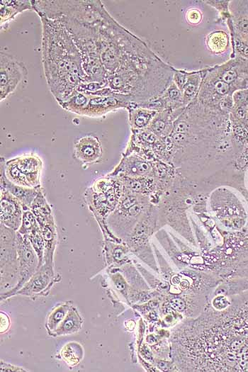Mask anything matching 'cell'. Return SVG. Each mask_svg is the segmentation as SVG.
Returning a JSON list of instances; mask_svg holds the SVG:
<instances>
[{
	"mask_svg": "<svg viewBox=\"0 0 248 372\" xmlns=\"http://www.w3.org/2000/svg\"><path fill=\"white\" fill-rule=\"evenodd\" d=\"M230 297L226 310L207 305L173 329L171 355L179 371H248V291Z\"/></svg>",
	"mask_w": 248,
	"mask_h": 372,
	"instance_id": "cell-1",
	"label": "cell"
},
{
	"mask_svg": "<svg viewBox=\"0 0 248 372\" xmlns=\"http://www.w3.org/2000/svg\"><path fill=\"white\" fill-rule=\"evenodd\" d=\"M42 24V62L49 89L57 103L88 83L81 53L64 24L38 15Z\"/></svg>",
	"mask_w": 248,
	"mask_h": 372,
	"instance_id": "cell-2",
	"label": "cell"
},
{
	"mask_svg": "<svg viewBox=\"0 0 248 372\" xmlns=\"http://www.w3.org/2000/svg\"><path fill=\"white\" fill-rule=\"evenodd\" d=\"M152 203L150 197L131 192L123 187L116 208L106 219V225L111 234L126 242Z\"/></svg>",
	"mask_w": 248,
	"mask_h": 372,
	"instance_id": "cell-3",
	"label": "cell"
},
{
	"mask_svg": "<svg viewBox=\"0 0 248 372\" xmlns=\"http://www.w3.org/2000/svg\"><path fill=\"white\" fill-rule=\"evenodd\" d=\"M210 212L224 232L242 230L248 222L247 203L234 191L220 188L209 198Z\"/></svg>",
	"mask_w": 248,
	"mask_h": 372,
	"instance_id": "cell-4",
	"label": "cell"
},
{
	"mask_svg": "<svg viewBox=\"0 0 248 372\" xmlns=\"http://www.w3.org/2000/svg\"><path fill=\"white\" fill-rule=\"evenodd\" d=\"M123 191L120 181L113 176L100 177L87 188L84 198L102 230L106 229V219L116 208Z\"/></svg>",
	"mask_w": 248,
	"mask_h": 372,
	"instance_id": "cell-5",
	"label": "cell"
},
{
	"mask_svg": "<svg viewBox=\"0 0 248 372\" xmlns=\"http://www.w3.org/2000/svg\"><path fill=\"white\" fill-rule=\"evenodd\" d=\"M16 239V231L1 223V285L2 286L1 287V291L4 288L13 289V286L15 287L18 281L19 273Z\"/></svg>",
	"mask_w": 248,
	"mask_h": 372,
	"instance_id": "cell-6",
	"label": "cell"
},
{
	"mask_svg": "<svg viewBox=\"0 0 248 372\" xmlns=\"http://www.w3.org/2000/svg\"><path fill=\"white\" fill-rule=\"evenodd\" d=\"M16 247L19 278L16 286L11 291L1 293L3 298H8L22 288L39 269V259L28 237L16 232Z\"/></svg>",
	"mask_w": 248,
	"mask_h": 372,
	"instance_id": "cell-7",
	"label": "cell"
},
{
	"mask_svg": "<svg viewBox=\"0 0 248 372\" xmlns=\"http://www.w3.org/2000/svg\"><path fill=\"white\" fill-rule=\"evenodd\" d=\"M28 79L25 64L5 52L0 53V101L2 102L16 91Z\"/></svg>",
	"mask_w": 248,
	"mask_h": 372,
	"instance_id": "cell-8",
	"label": "cell"
},
{
	"mask_svg": "<svg viewBox=\"0 0 248 372\" xmlns=\"http://www.w3.org/2000/svg\"><path fill=\"white\" fill-rule=\"evenodd\" d=\"M157 160L150 159L135 152L123 153L119 164L108 175L114 177L154 178Z\"/></svg>",
	"mask_w": 248,
	"mask_h": 372,
	"instance_id": "cell-9",
	"label": "cell"
},
{
	"mask_svg": "<svg viewBox=\"0 0 248 372\" xmlns=\"http://www.w3.org/2000/svg\"><path fill=\"white\" fill-rule=\"evenodd\" d=\"M220 79L230 85L235 91L248 89V60L241 57L233 58L210 67Z\"/></svg>",
	"mask_w": 248,
	"mask_h": 372,
	"instance_id": "cell-10",
	"label": "cell"
},
{
	"mask_svg": "<svg viewBox=\"0 0 248 372\" xmlns=\"http://www.w3.org/2000/svg\"><path fill=\"white\" fill-rule=\"evenodd\" d=\"M236 91L233 87L218 78L208 67L198 94L195 98L204 106L219 108L220 102Z\"/></svg>",
	"mask_w": 248,
	"mask_h": 372,
	"instance_id": "cell-11",
	"label": "cell"
},
{
	"mask_svg": "<svg viewBox=\"0 0 248 372\" xmlns=\"http://www.w3.org/2000/svg\"><path fill=\"white\" fill-rule=\"evenodd\" d=\"M131 103L128 96L116 92L113 96H89L86 107L79 115L92 118L100 117L115 109H127Z\"/></svg>",
	"mask_w": 248,
	"mask_h": 372,
	"instance_id": "cell-12",
	"label": "cell"
},
{
	"mask_svg": "<svg viewBox=\"0 0 248 372\" xmlns=\"http://www.w3.org/2000/svg\"><path fill=\"white\" fill-rule=\"evenodd\" d=\"M23 213L21 202L6 190L0 188L1 223L17 232L22 222Z\"/></svg>",
	"mask_w": 248,
	"mask_h": 372,
	"instance_id": "cell-13",
	"label": "cell"
},
{
	"mask_svg": "<svg viewBox=\"0 0 248 372\" xmlns=\"http://www.w3.org/2000/svg\"><path fill=\"white\" fill-rule=\"evenodd\" d=\"M103 154L102 145L96 136L86 135L74 143V156L84 164H94L101 161Z\"/></svg>",
	"mask_w": 248,
	"mask_h": 372,
	"instance_id": "cell-14",
	"label": "cell"
},
{
	"mask_svg": "<svg viewBox=\"0 0 248 372\" xmlns=\"http://www.w3.org/2000/svg\"><path fill=\"white\" fill-rule=\"evenodd\" d=\"M13 159L30 188L41 186L40 177L43 164L37 154L33 152L23 154L13 157Z\"/></svg>",
	"mask_w": 248,
	"mask_h": 372,
	"instance_id": "cell-15",
	"label": "cell"
},
{
	"mask_svg": "<svg viewBox=\"0 0 248 372\" xmlns=\"http://www.w3.org/2000/svg\"><path fill=\"white\" fill-rule=\"evenodd\" d=\"M53 268L43 264L16 294L44 295L54 283Z\"/></svg>",
	"mask_w": 248,
	"mask_h": 372,
	"instance_id": "cell-16",
	"label": "cell"
},
{
	"mask_svg": "<svg viewBox=\"0 0 248 372\" xmlns=\"http://www.w3.org/2000/svg\"><path fill=\"white\" fill-rule=\"evenodd\" d=\"M230 12L233 27V38L248 44V1H230Z\"/></svg>",
	"mask_w": 248,
	"mask_h": 372,
	"instance_id": "cell-17",
	"label": "cell"
},
{
	"mask_svg": "<svg viewBox=\"0 0 248 372\" xmlns=\"http://www.w3.org/2000/svg\"><path fill=\"white\" fill-rule=\"evenodd\" d=\"M185 108H180L175 111L165 110L158 111L147 129L158 137L165 140L171 135L174 121L183 113Z\"/></svg>",
	"mask_w": 248,
	"mask_h": 372,
	"instance_id": "cell-18",
	"label": "cell"
},
{
	"mask_svg": "<svg viewBox=\"0 0 248 372\" xmlns=\"http://www.w3.org/2000/svg\"><path fill=\"white\" fill-rule=\"evenodd\" d=\"M0 188L6 190L21 202L23 210L30 209L37 195L43 189L42 186L27 188L14 184L7 179L1 169L0 170Z\"/></svg>",
	"mask_w": 248,
	"mask_h": 372,
	"instance_id": "cell-19",
	"label": "cell"
},
{
	"mask_svg": "<svg viewBox=\"0 0 248 372\" xmlns=\"http://www.w3.org/2000/svg\"><path fill=\"white\" fill-rule=\"evenodd\" d=\"M205 44L213 55L221 56L229 52L232 58V48L228 28L217 29L208 33L205 38Z\"/></svg>",
	"mask_w": 248,
	"mask_h": 372,
	"instance_id": "cell-20",
	"label": "cell"
},
{
	"mask_svg": "<svg viewBox=\"0 0 248 372\" xmlns=\"http://www.w3.org/2000/svg\"><path fill=\"white\" fill-rule=\"evenodd\" d=\"M131 130L147 128L158 111L131 103L127 108Z\"/></svg>",
	"mask_w": 248,
	"mask_h": 372,
	"instance_id": "cell-21",
	"label": "cell"
},
{
	"mask_svg": "<svg viewBox=\"0 0 248 372\" xmlns=\"http://www.w3.org/2000/svg\"><path fill=\"white\" fill-rule=\"evenodd\" d=\"M26 10H33L32 1H1V28L2 29L6 23L12 21L18 13Z\"/></svg>",
	"mask_w": 248,
	"mask_h": 372,
	"instance_id": "cell-22",
	"label": "cell"
},
{
	"mask_svg": "<svg viewBox=\"0 0 248 372\" xmlns=\"http://www.w3.org/2000/svg\"><path fill=\"white\" fill-rule=\"evenodd\" d=\"M207 68L188 71L186 83L181 90L182 103L184 107L196 98Z\"/></svg>",
	"mask_w": 248,
	"mask_h": 372,
	"instance_id": "cell-23",
	"label": "cell"
},
{
	"mask_svg": "<svg viewBox=\"0 0 248 372\" xmlns=\"http://www.w3.org/2000/svg\"><path fill=\"white\" fill-rule=\"evenodd\" d=\"M83 324V319L75 307L72 305L62 322L51 334L53 337H58L78 332Z\"/></svg>",
	"mask_w": 248,
	"mask_h": 372,
	"instance_id": "cell-24",
	"label": "cell"
},
{
	"mask_svg": "<svg viewBox=\"0 0 248 372\" xmlns=\"http://www.w3.org/2000/svg\"><path fill=\"white\" fill-rule=\"evenodd\" d=\"M247 291H248V276L234 277L220 281L213 291L211 295L222 294L233 296Z\"/></svg>",
	"mask_w": 248,
	"mask_h": 372,
	"instance_id": "cell-25",
	"label": "cell"
},
{
	"mask_svg": "<svg viewBox=\"0 0 248 372\" xmlns=\"http://www.w3.org/2000/svg\"><path fill=\"white\" fill-rule=\"evenodd\" d=\"M164 106L165 110L175 111L180 108H185L182 103L181 91L173 82L168 86L162 95H160Z\"/></svg>",
	"mask_w": 248,
	"mask_h": 372,
	"instance_id": "cell-26",
	"label": "cell"
},
{
	"mask_svg": "<svg viewBox=\"0 0 248 372\" xmlns=\"http://www.w3.org/2000/svg\"><path fill=\"white\" fill-rule=\"evenodd\" d=\"M72 305V302L69 300L57 305L51 310L47 316L45 324L49 334L51 335V334L57 329L67 315Z\"/></svg>",
	"mask_w": 248,
	"mask_h": 372,
	"instance_id": "cell-27",
	"label": "cell"
},
{
	"mask_svg": "<svg viewBox=\"0 0 248 372\" xmlns=\"http://www.w3.org/2000/svg\"><path fill=\"white\" fill-rule=\"evenodd\" d=\"M60 356L68 365L74 366L81 361L84 356V349L78 342H68L62 348Z\"/></svg>",
	"mask_w": 248,
	"mask_h": 372,
	"instance_id": "cell-28",
	"label": "cell"
},
{
	"mask_svg": "<svg viewBox=\"0 0 248 372\" xmlns=\"http://www.w3.org/2000/svg\"><path fill=\"white\" fill-rule=\"evenodd\" d=\"M38 225V222L33 211L30 209H25L23 210L21 227L17 232L21 235H28Z\"/></svg>",
	"mask_w": 248,
	"mask_h": 372,
	"instance_id": "cell-29",
	"label": "cell"
},
{
	"mask_svg": "<svg viewBox=\"0 0 248 372\" xmlns=\"http://www.w3.org/2000/svg\"><path fill=\"white\" fill-rule=\"evenodd\" d=\"M232 303L230 296L222 294L212 295V298L210 300L209 305L217 311H222L226 310Z\"/></svg>",
	"mask_w": 248,
	"mask_h": 372,
	"instance_id": "cell-30",
	"label": "cell"
},
{
	"mask_svg": "<svg viewBox=\"0 0 248 372\" xmlns=\"http://www.w3.org/2000/svg\"><path fill=\"white\" fill-rule=\"evenodd\" d=\"M184 17L188 24L196 26L203 21V14L197 6H190L186 9Z\"/></svg>",
	"mask_w": 248,
	"mask_h": 372,
	"instance_id": "cell-31",
	"label": "cell"
},
{
	"mask_svg": "<svg viewBox=\"0 0 248 372\" xmlns=\"http://www.w3.org/2000/svg\"><path fill=\"white\" fill-rule=\"evenodd\" d=\"M188 74V71L179 69H176L173 74L172 81L181 91L186 83Z\"/></svg>",
	"mask_w": 248,
	"mask_h": 372,
	"instance_id": "cell-32",
	"label": "cell"
},
{
	"mask_svg": "<svg viewBox=\"0 0 248 372\" xmlns=\"http://www.w3.org/2000/svg\"><path fill=\"white\" fill-rule=\"evenodd\" d=\"M27 370H25L21 367H18L16 366H13L11 363L1 361V371H26Z\"/></svg>",
	"mask_w": 248,
	"mask_h": 372,
	"instance_id": "cell-33",
	"label": "cell"
},
{
	"mask_svg": "<svg viewBox=\"0 0 248 372\" xmlns=\"http://www.w3.org/2000/svg\"><path fill=\"white\" fill-rule=\"evenodd\" d=\"M113 277L116 288L120 291H125L126 289V283L124 278H123V276L119 274H115Z\"/></svg>",
	"mask_w": 248,
	"mask_h": 372,
	"instance_id": "cell-34",
	"label": "cell"
}]
</instances>
